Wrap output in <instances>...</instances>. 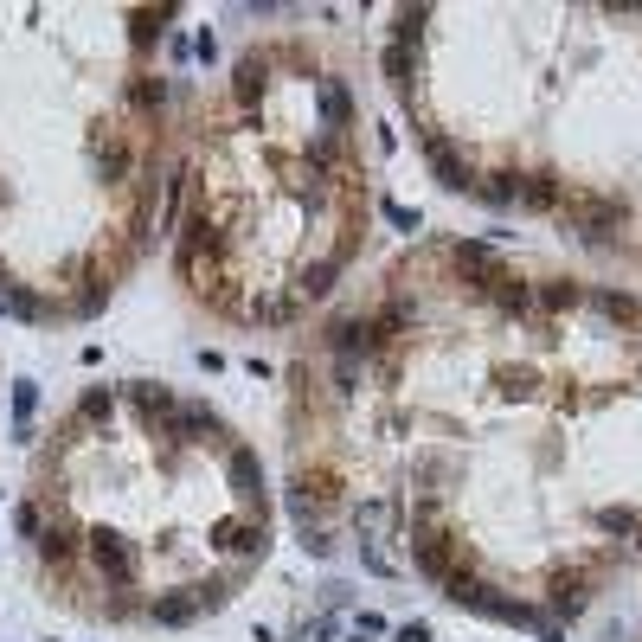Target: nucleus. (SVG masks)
<instances>
[{"mask_svg": "<svg viewBox=\"0 0 642 642\" xmlns=\"http://www.w3.org/2000/svg\"><path fill=\"white\" fill-rule=\"evenodd\" d=\"M623 219H630V212H623L617 200H591V193H578V200H572V225H578V232H585V238H610V225H623Z\"/></svg>", "mask_w": 642, "mask_h": 642, "instance_id": "obj_1", "label": "nucleus"}, {"mask_svg": "<svg viewBox=\"0 0 642 642\" xmlns=\"http://www.w3.org/2000/svg\"><path fill=\"white\" fill-rule=\"evenodd\" d=\"M469 193H476L482 206H514V200H521V174H508V167H495V174H469Z\"/></svg>", "mask_w": 642, "mask_h": 642, "instance_id": "obj_2", "label": "nucleus"}, {"mask_svg": "<svg viewBox=\"0 0 642 642\" xmlns=\"http://www.w3.org/2000/svg\"><path fill=\"white\" fill-rule=\"evenodd\" d=\"M521 206H527V212H559V206H565L559 174H527V180H521Z\"/></svg>", "mask_w": 642, "mask_h": 642, "instance_id": "obj_3", "label": "nucleus"}, {"mask_svg": "<svg viewBox=\"0 0 642 642\" xmlns=\"http://www.w3.org/2000/svg\"><path fill=\"white\" fill-rule=\"evenodd\" d=\"M90 559H97L103 578H116V585H129V578H135V565H129V553H122L116 533H97V540H90Z\"/></svg>", "mask_w": 642, "mask_h": 642, "instance_id": "obj_4", "label": "nucleus"}, {"mask_svg": "<svg viewBox=\"0 0 642 642\" xmlns=\"http://www.w3.org/2000/svg\"><path fill=\"white\" fill-rule=\"evenodd\" d=\"M424 161H431L437 174L450 180V187H463V193H469V167L456 161V148H450V142H437V135H424Z\"/></svg>", "mask_w": 642, "mask_h": 642, "instance_id": "obj_5", "label": "nucleus"}, {"mask_svg": "<svg viewBox=\"0 0 642 642\" xmlns=\"http://www.w3.org/2000/svg\"><path fill=\"white\" fill-rule=\"evenodd\" d=\"M219 546H225V553H238V559H251V553H264V527H257V521H225L219 527Z\"/></svg>", "mask_w": 642, "mask_h": 642, "instance_id": "obj_6", "label": "nucleus"}, {"mask_svg": "<svg viewBox=\"0 0 642 642\" xmlns=\"http://www.w3.org/2000/svg\"><path fill=\"white\" fill-rule=\"evenodd\" d=\"M585 604H591L585 578H559V585H553V610H559V617H572V610H585Z\"/></svg>", "mask_w": 642, "mask_h": 642, "instance_id": "obj_7", "label": "nucleus"}, {"mask_svg": "<svg viewBox=\"0 0 642 642\" xmlns=\"http://www.w3.org/2000/svg\"><path fill=\"white\" fill-rule=\"evenodd\" d=\"M533 296H540L546 309H572V302H585V289L578 283H546V289H533Z\"/></svg>", "mask_w": 642, "mask_h": 642, "instance_id": "obj_8", "label": "nucleus"}, {"mask_svg": "<svg viewBox=\"0 0 642 642\" xmlns=\"http://www.w3.org/2000/svg\"><path fill=\"white\" fill-rule=\"evenodd\" d=\"M411 65H418V52H411V45H386V71H392V84H411Z\"/></svg>", "mask_w": 642, "mask_h": 642, "instance_id": "obj_9", "label": "nucleus"}, {"mask_svg": "<svg viewBox=\"0 0 642 642\" xmlns=\"http://www.w3.org/2000/svg\"><path fill=\"white\" fill-rule=\"evenodd\" d=\"M155 617H161V623H187V617H200V604H193V598H161Z\"/></svg>", "mask_w": 642, "mask_h": 642, "instance_id": "obj_10", "label": "nucleus"}, {"mask_svg": "<svg viewBox=\"0 0 642 642\" xmlns=\"http://www.w3.org/2000/svg\"><path fill=\"white\" fill-rule=\"evenodd\" d=\"M161 20H167V13H135V45H155Z\"/></svg>", "mask_w": 642, "mask_h": 642, "instance_id": "obj_11", "label": "nucleus"}, {"mask_svg": "<svg viewBox=\"0 0 642 642\" xmlns=\"http://www.w3.org/2000/svg\"><path fill=\"white\" fill-rule=\"evenodd\" d=\"M598 527H604V533H636V514H623V508H604V514H598Z\"/></svg>", "mask_w": 642, "mask_h": 642, "instance_id": "obj_12", "label": "nucleus"}, {"mask_svg": "<svg viewBox=\"0 0 642 642\" xmlns=\"http://www.w3.org/2000/svg\"><path fill=\"white\" fill-rule=\"evenodd\" d=\"M598 309H604L610 321H636V302H623V296H598Z\"/></svg>", "mask_w": 642, "mask_h": 642, "instance_id": "obj_13", "label": "nucleus"}, {"mask_svg": "<svg viewBox=\"0 0 642 642\" xmlns=\"http://www.w3.org/2000/svg\"><path fill=\"white\" fill-rule=\"evenodd\" d=\"M399 642H431V630H424V623H411V630H399Z\"/></svg>", "mask_w": 642, "mask_h": 642, "instance_id": "obj_14", "label": "nucleus"}]
</instances>
